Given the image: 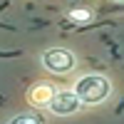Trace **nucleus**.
<instances>
[{
    "label": "nucleus",
    "instance_id": "nucleus-1",
    "mask_svg": "<svg viewBox=\"0 0 124 124\" xmlns=\"http://www.w3.org/2000/svg\"><path fill=\"white\" fill-rule=\"evenodd\" d=\"M112 92V85L104 75H85L77 79L75 94L82 99V104H102Z\"/></svg>",
    "mask_w": 124,
    "mask_h": 124
},
{
    "label": "nucleus",
    "instance_id": "nucleus-2",
    "mask_svg": "<svg viewBox=\"0 0 124 124\" xmlns=\"http://www.w3.org/2000/svg\"><path fill=\"white\" fill-rule=\"evenodd\" d=\"M42 65L45 70H50L52 75H67V72L75 70L77 65V57L65 47H50L42 52Z\"/></svg>",
    "mask_w": 124,
    "mask_h": 124
},
{
    "label": "nucleus",
    "instance_id": "nucleus-3",
    "mask_svg": "<svg viewBox=\"0 0 124 124\" xmlns=\"http://www.w3.org/2000/svg\"><path fill=\"white\" fill-rule=\"evenodd\" d=\"M79 107H82V99L75 94V89L55 92V97L50 99V104H47V109L52 112V114H57V117H70V114H75V112H79Z\"/></svg>",
    "mask_w": 124,
    "mask_h": 124
},
{
    "label": "nucleus",
    "instance_id": "nucleus-4",
    "mask_svg": "<svg viewBox=\"0 0 124 124\" xmlns=\"http://www.w3.org/2000/svg\"><path fill=\"white\" fill-rule=\"evenodd\" d=\"M52 97H55V89L50 85H35L30 89V104L32 107H47Z\"/></svg>",
    "mask_w": 124,
    "mask_h": 124
},
{
    "label": "nucleus",
    "instance_id": "nucleus-5",
    "mask_svg": "<svg viewBox=\"0 0 124 124\" xmlns=\"http://www.w3.org/2000/svg\"><path fill=\"white\" fill-rule=\"evenodd\" d=\"M75 25H85L92 20V10L89 8H75V10H70V15H67Z\"/></svg>",
    "mask_w": 124,
    "mask_h": 124
},
{
    "label": "nucleus",
    "instance_id": "nucleus-6",
    "mask_svg": "<svg viewBox=\"0 0 124 124\" xmlns=\"http://www.w3.org/2000/svg\"><path fill=\"white\" fill-rule=\"evenodd\" d=\"M10 124H45V122H42L40 114H35V112H23V114L10 119Z\"/></svg>",
    "mask_w": 124,
    "mask_h": 124
}]
</instances>
